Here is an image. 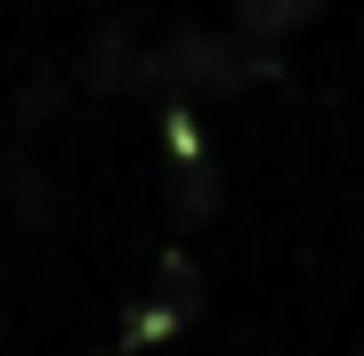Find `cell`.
I'll return each instance as SVG.
<instances>
[{
  "label": "cell",
  "instance_id": "7a4b0ae2",
  "mask_svg": "<svg viewBox=\"0 0 364 356\" xmlns=\"http://www.w3.org/2000/svg\"><path fill=\"white\" fill-rule=\"evenodd\" d=\"M195 316H203V276H195V259H186V251H170L162 276H154V291H146L130 316H122V340H114V348H122V356L162 348V340H178Z\"/></svg>",
  "mask_w": 364,
  "mask_h": 356
},
{
  "label": "cell",
  "instance_id": "6da1fadb",
  "mask_svg": "<svg viewBox=\"0 0 364 356\" xmlns=\"http://www.w3.org/2000/svg\"><path fill=\"white\" fill-rule=\"evenodd\" d=\"M267 73H275L267 41L235 49L227 33H178L138 57V81H154V90H227V81H267Z\"/></svg>",
  "mask_w": 364,
  "mask_h": 356
},
{
  "label": "cell",
  "instance_id": "3957f363",
  "mask_svg": "<svg viewBox=\"0 0 364 356\" xmlns=\"http://www.w3.org/2000/svg\"><path fill=\"white\" fill-rule=\"evenodd\" d=\"M316 9H324V0H235V33L243 41H291L299 25H316Z\"/></svg>",
  "mask_w": 364,
  "mask_h": 356
}]
</instances>
